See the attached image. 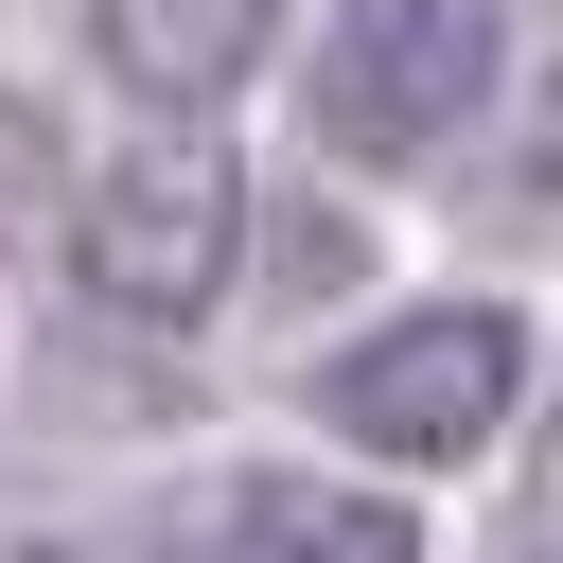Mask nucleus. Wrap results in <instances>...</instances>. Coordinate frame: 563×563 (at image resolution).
<instances>
[{
  "mask_svg": "<svg viewBox=\"0 0 563 563\" xmlns=\"http://www.w3.org/2000/svg\"><path fill=\"white\" fill-rule=\"evenodd\" d=\"M510 387H528V334L493 317V299H422V317H387V334H352L334 369H317V422L352 440V457H475L493 422H510Z\"/></svg>",
  "mask_w": 563,
  "mask_h": 563,
  "instance_id": "3",
  "label": "nucleus"
},
{
  "mask_svg": "<svg viewBox=\"0 0 563 563\" xmlns=\"http://www.w3.org/2000/svg\"><path fill=\"white\" fill-rule=\"evenodd\" d=\"M229 246H246V194H229V158H211L194 123L123 141V158L70 194V264H88V299H106V317L194 334V317L229 299Z\"/></svg>",
  "mask_w": 563,
  "mask_h": 563,
  "instance_id": "2",
  "label": "nucleus"
},
{
  "mask_svg": "<svg viewBox=\"0 0 563 563\" xmlns=\"http://www.w3.org/2000/svg\"><path fill=\"white\" fill-rule=\"evenodd\" d=\"M493 53H510L493 0H334L317 53H299V106H317L334 158L387 176V158H440V141L493 106Z\"/></svg>",
  "mask_w": 563,
  "mask_h": 563,
  "instance_id": "1",
  "label": "nucleus"
},
{
  "mask_svg": "<svg viewBox=\"0 0 563 563\" xmlns=\"http://www.w3.org/2000/svg\"><path fill=\"white\" fill-rule=\"evenodd\" d=\"M176 563H422V528L405 493H352V475H229Z\"/></svg>",
  "mask_w": 563,
  "mask_h": 563,
  "instance_id": "4",
  "label": "nucleus"
},
{
  "mask_svg": "<svg viewBox=\"0 0 563 563\" xmlns=\"http://www.w3.org/2000/svg\"><path fill=\"white\" fill-rule=\"evenodd\" d=\"M264 35H282V0H88V53L141 106H229L264 70Z\"/></svg>",
  "mask_w": 563,
  "mask_h": 563,
  "instance_id": "5",
  "label": "nucleus"
},
{
  "mask_svg": "<svg viewBox=\"0 0 563 563\" xmlns=\"http://www.w3.org/2000/svg\"><path fill=\"white\" fill-rule=\"evenodd\" d=\"M35 194H53V123L0 88V246H18V211H35Z\"/></svg>",
  "mask_w": 563,
  "mask_h": 563,
  "instance_id": "6",
  "label": "nucleus"
}]
</instances>
